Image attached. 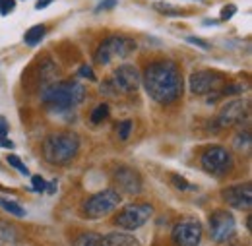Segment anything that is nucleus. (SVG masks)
I'll use <instances>...</instances> for the list:
<instances>
[{"mask_svg":"<svg viewBox=\"0 0 252 246\" xmlns=\"http://www.w3.org/2000/svg\"><path fill=\"white\" fill-rule=\"evenodd\" d=\"M171 183H173V186L177 188V190H196V186L194 184H190L187 179H183V177H179V175H173L171 177Z\"/></svg>","mask_w":252,"mask_h":246,"instance_id":"nucleus-22","label":"nucleus"},{"mask_svg":"<svg viewBox=\"0 0 252 246\" xmlns=\"http://www.w3.org/2000/svg\"><path fill=\"white\" fill-rule=\"evenodd\" d=\"M249 115H251V103H249V99H235V101H229L220 111L218 124L220 126L241 124L243 121L249 119Z\"/></svg>","mask_w":252,"mask_h":246,"instance_id":"nucleus-10","label":"nucleus"},{"mask_svg":"<svg viewBox=\"0 0 252 246\" xmlns=\"http://www.w3.org/2000/svg\"><path fill=\"white\" fill-rule=\"evenodd\" d=\"M221 198L225 200L227 206L235 210H245L249 212L252 208V188L251 184H235L229 186L221 192Z\"/></svg>","mask_w":252,"mask_h":246,"instance_id":"nucleus-13","label":"nucleus"},{"mask_svg":"<svg viewBox=\"0 0 252 246\" xmlns=\"http://www.w3.org/2000/svg\"><path fill=\"white\" fill-rule=\"evenodd\" d=\"M6 161H8V165L10 167H14V169H18L22 175H30V171H28V167L24 165V161L18 157L16 154H10L8 157H6Z\"/></svg>","mask_w":252,"mask_h":246,"instance_id":"nucleus-20","label":"nucleus"},{"mask_svg":"<svg viewBox=\"0 0 252 246\" xmlns=\"http://www.w3.org/2000/svg\"><path fill=\"white\" fill-rule=\"evenodd\" d=\"M32 186L35 192H45V188H47V183L37 175V177H33L32 179Z\"/></svg>","mask_w":252,"mask_h":246,"instance_id":"nucleus-27","label":"nucleus"},{"mask_svg":"<svg viewBox=\"0 0 252 246\" xmlns=\"http://www.w3.org/2000/svg\"><path fill=\"white\" fill-rule=\"evenodd\" d=\"M0 190H2V192H6V188H4V186H0Z\"/></svg>","mask_w":252,"mask_h":246,"instance_id":"nucleus-34","label":"nucleus"},{"mask_svg":"<svg viewBox=\"0 0 252 246\" xmlns=\"http://www.w3.org/2000/svg\"><path fill=\"white\" fill-rule=\"evenodd\" d=\"M113 6H117V0H101L97 10H107V8H113Z\"/></svg>","mask_w":252,"mask_h":246,"instance_id":"nucleus-30","label":"nucleus"},{"mask_svg":"<svg viewBox=\"0 0 252 246\" xmlns=\"http://www.w3.org/2000/svg\"><path fill=\"white\" fill-rule=\"evenodd\" d=\"M107 117H109V105H107V103L97 105V107H95V111L92 113V123H94V124L103 123Z\"/></svg>","mask_w":252,"mask_h":246,"instance_id":"nucleus-19","label":"nucleus"},{"mask_svg":"<svg viewBox=\"0 0 252 246\" xmlns=\"http://www.w3.org/2000/svg\"><path fill=\"white\" fill-rule=\"evenodd\" d=\"M41 99L49 111L66 113V111H72L74 107H78L86 99V88L80 82L64 80V82H57V84H51L49 88H45Z\"/></svg>","mask_w":252,"mask_h":246,"instance_id":"nucleus-2","label":"nucleus"},{"mask_svg":"<svg viewBox=\"0 0 252 246\" xmlns=\"http://www.w3.org/2000/svg\"><path fill=\"white\" fill-rule=\"evenodd\" d=\"M8 128H10V126H8V121H6L4 117H0V138H4V136L8 134Z\"/></svg>","mask_w":252,"mask_h":246,"instance_id":"nucleus-29","label":"nucleus"},{"mask_svg":"<svg viewBox=\"0 0 252 246\" xmlns=\"http://www.w3.org/2000/svg\"><path fill=\"white\" fill-rule=\"evenodd\" d=\"M123 204V196L117 188H107L94 194L92 198H88L82 206V214L88 219H103V217L111 215L115 210H119V206Z\"/></svg>","mask_w":252,"mask_h":246,"instance_id":"nucleus-4","label":"nucleus"},{"mask_svg":"<svg viewBox=\"0 0 252 246\" xmlns=\"http://www.w3.org/2000/svg\"><path fill=\"white\" fill-rule=\"evenodd\" d=\"M142 84V76L140 72L132 66V64H123L119 66L113 76L101 86V93H107L111 97H117L119 93H132L136 92Z\"/></svg>","mask_w":252,"mask_h":246,"instance_id":"nucleus-5","label":"nucleus"},{"mask_svg":"<svg viewBox=\"0 0 252 246\" xmlns=\"http://www.w3.org/2000/svg\"><path fill=\"white\" fill-rule=\"evenodd\" d=\"M115 183L126 194H140L142 192V177L128 167H119L115 171Z\"/></svg>","mask_w":252,"mask_h":246,"instance_id":"nucleus-14","label":"nucleus"},{"mask_svg":"<svg viewBox=\"0 0 252 246\" xmlns=\"http://www.w3.org/2000/svg\"><path fill=\"white\" fill-rule=\"evenodd\" d=\"M45 190H47L49 194H55V192H57V181H53V183H49V184H47V188H45Z\"/></svg>","mask_w":252,"mask_h":246,"instance_id":"nucleus-33","label":"nucleus"},{"mask_svg":"<svg viewBox=\"0 0 252 246\" xmlns=\"http://www.w3.org/2000/svg\"><path fill=\"white\" fill-rule=\"evenodd\" d=\"M45 31H47V28L45 26H33V28H30V30L26 31V35H24V43L26 45H30V47H35L37 43H41V39L45 37Z\"/></svg>","mask_w":252,"mask_h":246,"instance_id":"nucleus-15","label":"nucleus"},{"mask_svg":"<svg viewBox=\"0 0 252 246\" xmlns=\"http://www.w3.org/2000/svg\"><path fill=\"white\" fill-rule=\"evenodd\" d=\"M235 148H237L239 152L249 150V148H251V134H249V132H241V134L235 138Z\"/></svg>","mask_w":252,"mask_h":246,"instance_id":"nucleus-21","label":"nucleus"},{"mask_svg":"<svg viewBox=\"0 0 252 246\" xmlns=\"http://www.w3.org/2000/svg\"><path fill=\"white\" fill-rule=\"evenodd\" d=\"M136 51V41L130 39V37H123V35H113V37H107L97 53H95V62L101 64V66H107L115 61H123L126 57H130L132 53Z\"/></svg>","mask_w":252,"mask_h":246,"instance_id":"nucleus-6","label":"nucleus"},{"mask_svg":"<svg viewBox=\"0 0 252 246\" xmlns=\"http://www.w3.org/2000/svg\"><path fill=\"white\" fill-rule=\"evenodd\" d=\"M152 215H154V208L146 202H138V204H128L123 210H119L113 223L123 231H136L144 227L152 219Z\"/></svg>","mask_w":252,"mask_h":246,"instance_id":"nucleus-7","label":"nucleus"},{"mask_svg":"<svg viewBox=\"0 0 252 246\" xmlns=\"http://www.w3.org/2000/svg\"><path fill=\"white\" fill-rule=\"evenodd\" d=\"M142 84L148 95L159 105H171L181 99L185 80L179 66L171 61L152 62L142 76Z\"/></svg>","mask_w":252,"mask_h":246,"instance_id":"nucleus-1","label":"nucleus"},{"mask_svg":"<svg viewBox=\"0 0 252 246\" xmlns=\"http://www.w3.org/2000/svg\"><path fill=\"white\" fill-rule=\"evenodd\" d=\"M190 45H196V47H200V49H204V51H208L210 49V43L208 41H204V39H200V37H189L187 39Z\"/></svg>","mask_w":252,"mask_h":246,"instance_id":"nucleus-28","label":"nucleus"},{"mask_svg":"<svg viewBox=\"0 0 252 246\" xmlns=\"http://www.w3.org/2000/svg\"><path fill=\"white\" fill-rule=\"evenodd\" d=\"M200 165L206 173L216 175V177H223L233 169V157L231 154L221 148V146H212L210 150H206L204 155L200 157Z\"/></svg>","mask_w":252,"mask_h":246,"instance_id":"nucleus-8","label":"nucleus"},{"mask_svg":"<svg viewBox=\"0 0 252 246\" xmlns=\"http://www.w3.org/2000/svg\"><path fill=\"white\" fill-rule=\"evenodd\" d=\"M0 148H6V150H14V142H12V140H8V138L4 136V138H0Z\"/></svg>","mask_w":252,"mask_h":246,"instance_id":"nucleus-31","label":"nucleus"},{"mask_svg":"<svg viewBox=\"0 0 252 246\" xmlns=\"http://www.w3.org/2000/svg\"><path fill=\"white\" fill-rule=\"evenodd\" d=\"M235 217L227 210H216L210 215V233H212V241L214 243H227L233 239L235 235Z\"/></svg>","mask_w":252,"mask_h":246,"instance_id":"nucleus-9","label":"nucleus"},{"mask_svg":"<svg viewBox=\"0 0 252 246\" xmlns=\"http://www.w3.org/2000/svg\"><path fill=\"white\" fill-rule=\"evenodd\" d=\"M0 208L4 210V212H8L10 215L14 217H26V210L18 204V202H14V200H8V198H0Z\"/></svg>","mask_w":252,"mask_h":246,"instance_id":"nucleus-17","label":"nucleus"},{"mask_svg":"<svg viewBox=\"0 0 252 246\" xmlns=\"http://www.w3.org/2000/svg\"><path fill=\"white\" fill-rule=\"evenodd\" d=\"M51 2H53V0H37L35 8H37V10H43V8H47V6L51 4Z\"/></svg>","mask_w":252,"mask_h":246,"instance_id":"nucleus-32","label":"nucleus"},{"mask_svg":"<svg viewBox=\"0 0 252 246\" xmlns=\"http://www.w3.org/2000/svg\"><path fill=\"white\" fill-rule=\"evenodd\" d=\"M171 239L175 246H198L202 241V227L196 221H181L175 225Z\"/></svg>","mask_w":252,"mask_h":246,"instance_id":"nucleus-11","label":"nucleus"},{"mask_svg":"<svg viewBox=\"0 0 252 246\" xmlns=\"http://www.w3.org/2000/svg\"><path fill=\"white\" fill-rule=\"evenodd\" d=\"M80 152V136L74 132H55L43 142V157L51 165H66Z\"/></svg>","mask_w":252,"mask_h":246,"instance_id":"nucleus-3","label":"nucleus"},{"mask_svg":"<svg viewBox=\"0 0 252 246\" xmlns=\"http://www.w3.org/2000/svg\"><path fill=\"white\" fill-rule=\"evenodd\" d=\"M82 78H88V80H92V82H97V76L94 74V70L88 66V64H84L82 68H80V72H78Z\"/></svg>","mask_w":252,"mask_h":246,"instance_id":"nucleus-26","label":"nucleus"},{"mask_svg":"<svg viewBox=\"0 0 252 246\" xmlns=\"http://www.w3.org/2000/svg\"><path fill=\"white\" fill-rule=\"evenodd\" d=\"M74 246H103V235H99V233H82L74 241Z\"/></svg>","mask_w":252,"mask_h":246,"instance_id":"nucleus-16","label":"nucleus"},{"mask_svg":"<svg viewBox=\"0 0 252 246\" xmlns=\"http://www.w3.org/2000/svg\"><path fill=\"white\" fill-rule=\"evenodd\" d=\"M223 82V76L218 72H212V70H198L190 76L189 86L190 92L194 95H204V93H210L214 90H218Z\"/></svg>","mask_w":252,"mask_h":246,"instance_id":"nucleus-12","label":"nucleus"},{"mask_svg":"<svg viewBox=\"0 0 252 246\" xmlns=\"http://www.w3.org/2000/svg\"><path fill=\"white\" fill-rule=\"evenodd\" d=\"M130 130H132V121H125V123L119 124V138L126 142L128 136H130Z\"/></svg>","mask_w":252,"mask_h":246,"instance_id":"nucleus-23","label":"nucleus"},{"mask_svg":"<svg viewBox=\"0 0 252 246\" xmlns=\"http://www.w3.org/2000/svg\"><path fill=\"white\" fill-rule=\"evenodd\" d=\"M16 8V0H0V16H8L10 12H14Z\"/></svg>","mask_w":252,"mask_h":246,"instance_id":"nucleus-24","label":"nucleus"},{"mask_svg":"<svg viewBox=\"0 0 252 246\" xmlns=\"http://www.w3.org/2000/svg\"><path fill=\"white\" fill-rule=\"evenodd\" d=\"M154 8H156L158 12H161V14H165V16H181V14H183L181 8H175V6L167 4V2H156Z\"/></svg>","mask_w":252,"mask_h":246,"instance_id":"nucleus-18","label":"nucleus"},{"mask_svg":"<svg viewBox=\"0 0 252 246\" xmlns=\"http://www.w3.org/2000/svg\"><path fill=\"white\" fill-rule=\"evenodd\" d=\"M237 14V6L235 4H229V6H223V10H221V22H227V20H231L233 16Z\"/></svg>","mask_w":252,"mask_h":246,"instance_id":"nucleus-25","label":"nucleus"}]
</instances>
